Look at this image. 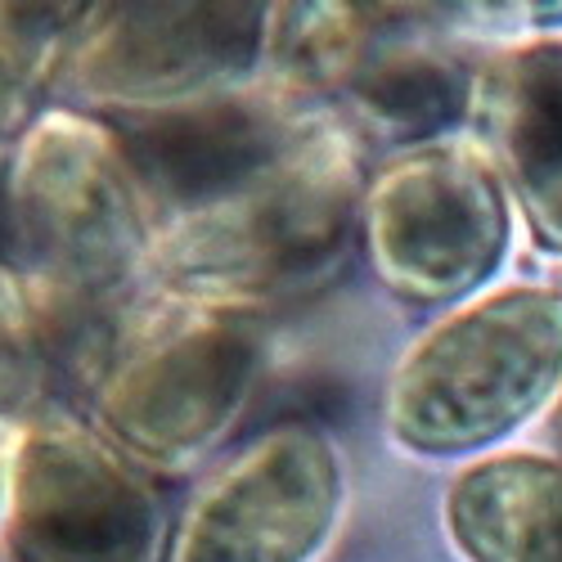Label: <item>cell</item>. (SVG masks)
<instances>
[{
	"label": "cell",
	"instance_id": "obj_1",
	"mask_svg": "<svg viewBox=\"0 0 562 562\" xmlns=\"http://www.w3.org/2000/svg\"><path fill=\"white\" fill-rule=\"evenodd\" d=\"M364 176L351 135L319 117L229 190L154 225L167 293L248 311L315 297L360 244Z\"/></svg>",
	"mask_w": 562,
	"mask_h": 562
},
{
	"label": "cell",
	"instance_id": "obj_2",
	"mask_svg": "<svg viewBox=\"0 0 562 562\" xmlns=\"http://www.w3.org/2000/svg\"><path fill=\"white\" fill-rule=\"evenodd\" d=\"M154 225L113 126L86 113H45L0 171V257L32 284L50 329H86V342L154 270Z\"/></svg>",
	"mask_w": 562,
	"mask_h": 562
},
{
	"label": "cell",
	"instance_id": "obj_3",
	"mask_svg": "<svg viewBox=\"0 0 562 562\" xmlns=\"http://www.w3.org/2000/svg\"><path fill=\"white\" fill-rule=\"evenodd\" d=\"M90 418L149 473H190L248 418L266 379L257 315L167 293L86 342Z\"/></svg>",
	"mask_w": 562,
	"mask_h": 562
},
{
	"label": "cell",
	"instance_id": "obj_4",
	"mask_svg": "<svg viewBox=\"0 0 562 562\" xmlns=\"http://www.w3.org/2000/svg\"><path fill=\"white\" fill-rule=\"evenodd\" d=\"M562 392V293L513 284L450 311L387 383L383 418L405 454H491Z\"/></svg>",
	"mask_w": 562,
	"mask_h": 562
},
{
	"label": "cell",
	"instance_id": "obj_5",
	"mask_svg": "<svg viewBox=\"0 0 562 562\" xmlns=\"http://www.w3.org/2000/svg\"><path fill=\"white\" fill-rule=\"evenodd\" d=\"M360 248L396 297L468 306L508 261L513 199L495 162L473 149H409L364 184Z\"/></svg>",
	"mask_w": 562,
	"mask_h": 562
},
{
	"label": "cell",
	"instance_id": "obj_6",
	"mask_svg": "<svg viewBox=\"0 0 562 562\" xmlns=\"http://www.w3.org/2000/svg\"><path fill=\"white\" fill-rule=\"evenodd\" d=\"M266 5H100L81 10L59 90L86 109L145 117L248 90L270 59Z\"/></svg>",
	"mask_w": 562,
	"mask_h": 562
},
{
	"label": "cell",
	"instance_id": "obj_7",
	"mask_svg": "<svg viewBox=\"0 0 562 562\" xmlns=\"http://www.w3.org/2000/svg\"><path fill=\"white\" fill-rule=\"evenodd\" d=\"M5 527L19 562H171L176 544L149 468L68 418L23 432Z\"/></svg>",
	"mask_w": 562,
	"mask_h": 562
},
{
	"label": "cell",
	"instance_id": "obj_8",
	"mask_svg": "<svg viewBox=\"0 0 562 562\" xmlns=\"http://www.w3.org/2000/svg\"><path fill=\"white\" fill-rule=\"evenodd\" d=\"M347 513V463L329 432L279 424L190 504L171 562H319Z\"/></svg>",
	"mask_w": 562,
	"mask_h": 562
},
{
	"label": "cell",
	"instance_id": "obj_9",
	"mask_svg": "<svg viewBox=\"0 0 562 562\" xmlns=\"http://www.w3.org/2000/svg\"><path fill=\"white\" fill-rule=\"evenodd\" d=\"M311 122L315 113L289 90L248 86L203 104L117 117L113 135L154 207V221H162L229 190L234 180L289 149Z\"/></svg>",
	"mask_w": 562,
	"mask_h": 562
},
{
	"label": "cell",
	"instance_id": "obj_10",
	"mask_svg": "<svg viewBox=\"0 0 562 562\" xmlns=\"http://www.w3.org/2000/svg\"><path fill=\"white\" fill-rule=\"evenodd\" d=\"M495 171L540 252L562 257V41H527L482 86Z\"/></svg>",
	"mask_w": 562,
	"mask_h": 562
},
{
	"label": "cell",
	"instance_id": "obj_11",
	"mask_svg": "<svg viewBox=\"0 0 562 562\" xmlns=\"http://www.w3.org/2000/svg\"><path fill=\"white\" fill-rule=\"evenodd\" d=\"M463 562H562V459L486 454L446 491Z\"/></svg>",
	"mask_w": 562,
	"mask_h": 562
},
{
	"label": "cell",
	"instance_id": "obj_12",
	"mask_svg": "<svg viewBox=\"0 0 562 562\" xmlns=\"http://www.w3.org/2000/svg\"><path fill=\"white\" fill-rule=\"evenodd\" d=\"M338 90L369 135L387 139V145L428 149L441 131H450L468 113L482 86L459 55L432 41L373 36Z\"/></svg>",
	"mask_w": 562,
	"mask_h": 562
},
{
	"label": "cell",
	"instance_id": "obj_13",
	"mask_svg": "<svg viewBox=\"0 0 562 562\" xmlns=\"http://www.w3.org/2000/svg\"><path fill=\"white\" fill-rule=\"evenodd\" d=\"M77 19L81 10L64 5H0V154H14L45 117Z\"/></svg>",
	"mask_w": 562,
	"mask_h": 562
},
{
	"label": "cell",
	"instance_id": "obj_14",
	"mask_svg": "<svg viewBox=\"0 0 562 562\" xmlns=\"http://www.w3.org/2000/svg\"><path fill=\"white\" fill-rule=\"evenodd\" d=\"M50 319L27 279L0 257V418L27 414L50 387Z\"/></svg>",
	"mask_w": 562,
	"mask_h": 562
},
{
	"label": "cell",
	"instance_id": "obj_15",
	"mask_svg": "<svg viewBox=\"0 0 562 562\" xmlns=\"http://www.w3.org/2000/svg\"><path fill=\"white\" fill-rule=\"evenodd\" d=\"M14 441L10 432L0 428V522H5V513H10V482H14Z\"/></svg>",
	"mask_w": 562,
	"mask_h": 562
}]
</instances>
